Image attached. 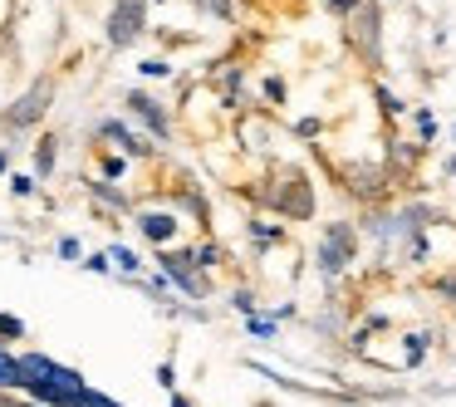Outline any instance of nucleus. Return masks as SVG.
Segmentation results:
<instances>
[{"instance_id": "7ed1b4c3", "label": "nucleus", "mask_w": 456, "mask_h": 407, "mask_svg": "<svg viewBox=\"0 0 456 407\" xmlns=\"http://www.w3.org/2000/svg\"><path fill=\"white\" fill-rule=\"evenodd\" d=\"M15 363H20V387L50 383V387H69V393H84V387H89L74 368L54 363V358H45V354H15Z\"/></svg>"}, {"instance_id": "9d476101", "label": "nucleus", "mask_w": 456, "mask_h": 407, "mask_svg": "<svg viewBox=\"0 0 456 407\" xmlns=\"http://www.w3.org/2000/svg\"><path fill=\"white\" fill-rule=\"evenodd\" d=\"M128 109L152 128V138H167V109H162V103H152L148 94H128Z\"/></svg>"}, {"instance_id": "20e7f679", "label": "nucleus", "mask_w": 456, "mask_h": 407, "mask_svg": "<svg viewBox=\"0 0 456 407\" xmlns=\"http://www.w3.org/2000/svg\"><path fill=\"white\" fill-rule=\"evenodd\" d=\"M348 40H354V50L363 54L368 69H378L383 64V15H378V5H358L354 15H348Z\"/></svg>"}, {"instance_id": "2eb2a0df", "label": "nucleus", "mask_w": 456, "mask_h": 407, "mask_svg": "<svg viewBox=\"0 0 456 407\" xmlns=\"http://www.w3.org/2000/svg\"><path fill=\"white\" fill-rule=\"evenodd\" d=\"M109 260H113V265H118V270H123V275H138V270H142V260H138V256H133V250H128V246H113V250H109Z\"/></svg>"}, {"instance_id": "f8f14e48", "label": "nucleus", "mask_w": 456, "mask_h": 407, "mask_svg": "<svg viewBox=\"0 0 456 407\" xmlns=\"http://www.w3.org/2000/svg\"><path fill=\"white\" fill-rule=\"evenodd\" d=\"M89 191L103 201V207H113V211H128V197H123V191H113L109 182H89Z\"/></svg>"}, {"instance_id": "58836bf2", "label": "nucleus", "mask_w": 456, "mask_h": 407, "mask_svg": "<svg viewBox=\"0 0 456 407\" xmlns=\"http://www.w3.org/2000/svg\"><path fill=\"white\" fill-rule=\"evenodd\" d=\"M446 177H456V152H452V158H446Z\"/></svg>"}, {"instance_id": "e433bc0d", "label": "nucleus", "mask_w": 456, "mask_h": 407, "mask_svg": "<svg viewBox=\"0 0 456 407\" xmlns=\"http://www.w3.org/2000/svg\"><path fill=\"white\" fill-rule=\"evenodd\" d=\"M5 167H11V152L0 148V177H5Z\"/></svg>"}, {"instance_id": "b1692460", "label": "nucleus", "mask_w": 456, "mask_h": 407, "mask_svg": "<svg viewBox=\"0 0 456 407\" xmlns=\"http://www.w3.org/2000/svg\"><path fill=\"white\" fill-rule=\"evenodd\" d=\"M138 69L148 74V79H167V74H172V64H167V60H142Z\"/></svg>"}, {"instance_id": "cd10ccee", "label": "nucleus", "mask_w": 456, "mask_h": 407, "mask_svg": "<svg viewBox=\"0 0 456 407\" xmlns=\"http://www.w3.org/2000/svg\"><path fill=\"white\" fill-rule=\"evenodd\" d=\"M236 309H240V314H256V295H250V289H236Z\"/></svg>"}, {"instance_id": "6ab92c4d", "label": "nucleus", "mask_w": 456, "mask_h": 407, "mask_svg": "<svg viewBox=\"0 0 456 407\" xmlns=\"http://www.w3.org/2000/svg\"><path fill=\"white\" fill-rule=\"evenodd\" d=\"M427 344H432V334H407V363H422Z\"/></svg>"}, {"instance_id": "bb28decb", "label": "nucleus", "mask_w": 456, "mask_h": 407, "mask_svg": "<svg viewBox=\"0 0 456 407\" xmlns=\"http://www.w3.org/2000/svg\"><path fill=\"white\" fill-rule=\"evenodd\" d=\"M295 133H299V138H319V133H324V123H319V118H299Z\"/></svg>"}, {"instance_id": "473e14b6", "label": "nucleus", "mask_w": 456, "mask_h": 407, "mask_svg": "<svg viewBox=\"0 0 456 407\" xmlns=\"http://www.w3.org/2000/svg\"><path fill=\"white\" fill-rule=\"evenodd\" d=\"M60 256H64V260H79V240L64 236V240H60Z\"/></svg>"}, {"instance_id": "2f4dec72", "label": "nucleus", "mask_w": 456, "mask_h": 407, "mask_svg": "<svg viewBox=\"0 0 456 407\" xmlns=\"http://www.w3.org/2000/svg\"><path fill=\"white\" fill-rule=\"evenodd\" d=\"M123 167H128L123 158H103V177H123Z\"/></svg>"}, {"instance_id": "dca6fc26", "label": "nucleus", "mask_w": 456, "mask_h": 407, "mask_svg": "<svg viewBox=\"0 0 456 407\" xmlns=\"http://www.w3.org/2000/svg\"><path fill=\"white\" fill-rule=\"evenodd\" d=\"M191 265H197V270H216L221 265V246H211V240H207V246H197V250H191Z\"/></svg>"}, {"instance_id": "4468645a", "label": "nucleus", "mask_w": 456, "mask_h": 407, "mask_svg": "<svg viewBox=\"0 0 456 407\" xmlns=\"http://www.w3.org/2000/svg\"><path fill=\"white\" fill-rule=\"evenodd\" d=\"M5 387H20V363L0 348V393H5Z\"/></svg>"}, {"instance_id": "f03ea898", "label": "nucleus", "mask_w": 456, "mask_h": 407, "mask_svg": "<svg viewBox=\"0 0 456 407\" xmlns=\"http://www.w3.org/2000/svg\"><path fill=\"white\" fill-rule=\"evenodd\" d=\"M354 256H358V231H354V221H329V226H324V240H319V250H314L319 275H329V280L344 275Z\"/></svg>"}, {"instance_id": "4be33fe9", "label": "nucleus", "mask_w": 456, "mask_h": 407, "mask_svg": "<svg viewBox=\"0 0 456 407\" xmlns=\"http://www.w3.org/2000/svg\"><path fill=\"white\" fill-rule=\"evenodd\" d=\"M250 236L265 246V240H280V226H270V221H250Z\"/></svg>"}, {"instance_id": "423d86ee", "label": "nucleus", "mask_w": 456, "mask_h": 407, "mask_svg": "<svg viewBox=\"0 0 456 407\" xmlns=\"http://www.w3.org/2000/svg\"><path fill=\"white\" fill-rule=\"evenodd\" d=\"M50 103H54V84H50V79L30 84V89H25L20 99L5 109V128H35V123L50 113Z\"/></svg>"}, {"instance_id": "c9c22d12", "label": "nucleus", "mask_w": 456, "mask_h": 407, "mask_svg": "<svg viewBox=\"0 0 456 407\" xmlns=\"http://www.w3.org/2000/svg\"><path fill=\"white\" fill-rule=\"evenodd\" d=\"M0 407H30V403H15V397H5V393H0Z\"/></svg>"}, {"instance_id": "c756f323", "label": "nucleus", "mask_w": 456, "mask_h": 407, "mask_svg": "<svg viewBox=\"0 0 456 407\" xmlns=\"http://www.w3.org/2000/svg\"><path fill=\"white\" fill-rule=\"evenodd\" d=\"M265 99H270V103H285V84H280V79H265Z\"/></svg>"}, {"instance_id": "f3484780", "label": "nucleus", "mask_w": 456, "mask_h": 407, "mask_svg": "<svg viewBox=\"0 0 456 407\" xmlns=\"http://www.w3.org/2000/svg\"><path fill=\"white\" fill-rule=\"evenodd\" d=\"M373 99L383 103V113H387V118H397V113H403V99H397V94L387 89V84H378V89H373Z\"/></svg>"}, {"instance_id": "393cba45", "label": "nucleus", "mask_w": 456, "mask_h": 407, "mask_svg": "<svg viewBox=\"0 0 456 407\" xmlns=\"http://www.w3.org/2000/svg\"><path fill=\"white\" fill-rule=\"evenodd\" d=\"M417 133H422V142H432L436 138V118L427 109H417Z\"/></svg>"}, {"instance_id": "72a5a7b5", "label": "nucleus", "mask_w": 456, "mask_h": 407, "mask_svg": "<svg viewBox=\"0 0 456 407\" xmlns=\"http://www.w3.org/2000/svg\"><path fill=\"white\" fill-rule=\"evenodd\" d=\"M158 383H162V387H177V373H172V363H158Z\"/></svg>"}, {"instance_id": "a878e982", "label": "nucleus", "mask_w": 456, "mask_h": 407, "mask_svg": "<svg viewBox=\"0 0 456 407\" xmlns=\"http://www.w3.org/2000/svg\"><path fill=\"white\" fill-rule=\"evenodd\" d=\"M0 334H5V338H20V334H25V319H15V314H0Z\"/></svg>"}, {"instance_id": "5701e85b", "label": "nucleus", "mask_w": 456, "mask_h": 407, "mask_svg": "<svg viewBox=\"0 0 456 407\" xmlns=\"http://www.w3.org/2000/svg\"><path fill=\"white\" fill-rule=\"evenodd\" d=\"M246 329H250L256 338H270V334H275V319H260V314H250V319H246Z\"/></svg>"}, {"instance_id": "9b49d317", "label": "nucleus", "mask_w": 456, "mask_h": 407, "mask_svg": "<svg viewBox=\"0 0 456 407\" xmlns=\"http://www.w3.org/2000/svg\"><path fill=\"white\" fill-rule=\"evenodd\" d=\"M99 138H103V142H118V148L128 152V158H142V152H148V142L133 138L128 123H118V118H103V123H99Z\"/></svg>"}, {"instance_id": "39448f33", "label": "nucleus", "mask_w": 456, "mask_h": 407, "mask_svg": "<svg viewBox=\"0 0 456 407\" xmlns=\"http://www.w3.org/2000/svg\"><path fill=\"white\" fill-rule=\"evenodd\" d=\"M142 30H148V0H113V11H109V45L113 50H128Z\"/></svg>"}, {"instance_id": "ea45409f", "label": "nucleus", "mask_w": 456, "mask_h": 407, "mask_svg": "<svg viewBox=\"0 0 456 407\" xmlns=\"http://www.w3.org/2000/svg\"><path fill=\"white\" fill-rule=\"evenodd\" d=\"M30 407H40V403H30Z\"/></svg>"}, {"instance_id": "0eeeda50", "label": "nucleus", "mask_w": 456, "mask_h": 407, "mask_svg": "<svg viewBox=\"0 0 456 407\" xmlns=\"http://www.w3.org/2000/svg\"><path fill=\"white\" fill-rule=\"evenodd\" d=\"M158 260H162V270H167V275L177 280L191 299H207V280H201V270L191 265V256H182V250H162Z\"/></svg>"}, {"instance_id": "6e6552de", "label": "nucleus", "mask_w": 456, "mask_h": 407, "mask_svg": "<svg viewBox=\"0 0 456 407\" xmlns=\"http://www.w3.org/2000/svg\"><path fill=\"white\" fill-rule=\"evenodd\" d=\"M344 187L354 191V197L363 201H378L387 191V172L383 167H363V162H354V167H344Z\"/></svg>"}, {"instance_id": "f257e3e1", "label": "nucleus", "mask_w": 456, "mask_h": 407, "mask_svg": "<svg viewBox=\"0 0 456 407\" xmlns=\"http://www.w3.org/2000/svg\"><path fill=\"white\" fill-rule=\"evenodd\" d=\"M270 182H275V177H270ZM256 197L270 201V207H275L285 221H309V216H314V191H309L305 172H295V167H289L275 187H260Z\"/></svg>"}, {"instance_id": "c85d7f7f", "label": "nucleus", "mask_w": 456, "mask_h": 407, "mask_svg": "<svg viewBox=\"0 0 456 407\" xmlns=\"http://www.w3.org/2000/svg\"><path fill=\"white\" fill-rule=\"evenodd\" d=\"M324 5H329V11H334V15H354L358 5H363V0H324Z\"/></svg>"}, {"instance_id": "7c9ffc66", "label": "nucleus", "mask_w": 456, "mask_h": 407, "mask_svg": "<svg viewBox=\"0 0 456 407\" xmlns=\"http://www.w3.org/2000/svg\"><path fill=\"white\" fill-rule=\"evenodd\" d=\"M11 191H15V197H30V191H35V177H11Z\"/></svg>"}, {"instance_id": "ddd939ff", "label": "nucleus", "mask_w": 456, "mask_h": 407, "mask_svg": "<svg viewBox=\"0 0 456 407\" xmlns=\"http://www.w3.org/2000/svg\"><path fill=\"white\" fill-rule=\"evenodd\" d=\"M35 172H40V182L54 172V138H40V148H35Z\"/></svg>"}, {"instance_id": "a19ab883", "label": "nucleus", "mask_w": 456, "mask_h": 407, "mask_svg": "<svg viewBox=\"0 0 456 407\" xmlns=\"http://www.w3.org/2000/svg\"><path fill=\"white\" fill-rule=\"evenodd\" d=\"M158 5H162V0H158Z\"/></svg>"}, {"instance_id": "1a4fd4ad", "label": "nucleus", "mask_w": 456, "mask_h": 407, "mask_svg": "<svg viewBox=\"0 0 456 407\" xmlns=\"http://www.w3.org/2000/svg\"><path fill=\"white\" fill-rule=\"evenodd\" d=\"M177 226H182V221L172 216V211H142V216H138V231L152 240V246H167V240L177 236Z\"/></svg>"}, {"instance_id": "4c0bfd02", "label": "nucleus", "mask_w": 456, "mask_h": 407, "mask_svg": "<svg viewBox=\"0 0 456 407\" xmlns=\"http://www.w3.org/2000/svg\"><path fill=\"white\" fill-rule=\"evenodd\" d=\"M172 407H197V403H187L182 393H172Z\"/></svg>"}, {"instance_id": "a211bd4d", "label": "nucleus", "mask_w": 456, "mask_h": 407, "mask_svg": "<svg viewBox=\"0 0 456 407\" xmlns=\"http://www.w3.org/2000/svg\"><path fill=\"white\" fill-rule=\"evenodd\" d=\"M387 162H393V167H412V162H417V148H403V142H393V148H387Z\"/></svg>"}, {"instance_id": "412c9836", "label": "nucleus", "mask_w": 456, "mask_h": 407, "mask_svg": "<svg viewBox=\"0 0 456 407\" xmlns=\"http://www.w3.org/2000/svg\"><path fill=\"white\" fill-rule=\"evenodd\" d=\"M197 5L207 15H216V20H231V15H236V11H231V0H197Z\"/></svg>"}, {"instance_id": "f704fd0d", "label": "nucleus", "mask_w": 456, "mask_h": 407, "mask_svg": "<svg viewBox=\"0 0 456 407\" xmlns=\"http://www.w3.org/2000/svg\"><path fill=\"white\" fill-rule=\"evenodd\" d=\"M436 295H452V299H456V275H442V280H436Z\"/></svg>"}, {"instance_id": "aec40b11", "label": "nucleus", "mask_w": 456, "mask_h": 407, "mask_svg": "<svg viewBox=\"0 0 456 407\" xmlns=\"http://www.w3.org/2000/svg\"><path fill=\"white\" fill-rule=\"evenodd\" d=\"M74 407H123V403H113L109 393H94V387H84L79 403H74Z\"/></svg>"}]
</instances>
